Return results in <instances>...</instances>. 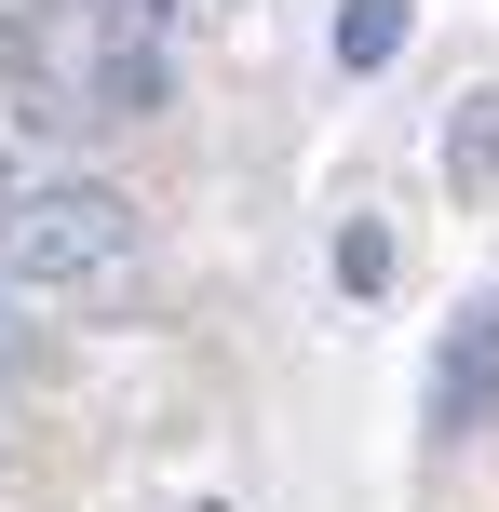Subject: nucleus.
<instances>
[{"instance_id": "2", "label": "nucleus", "mask_w": 499, "mask_h": 512, "mask_svg": "<svg viewBox=\"0 0 499 512\" xmlns=\"http://www.w3.org/2000/svg\"><path fill=\"white\" fill-rule=\"evenodd\" d=\"M486 418H499V297H473V310H459V324H446V351H432V432H486Z\"/></svg>"}, {"instance_id": "5", "label": "nucleus", "mask_w": 499, "mask_h": 512, "mask_svg": "<svg viewBox=\"0 0 499 512\" xmlns=\"http://www.w3.org/2000/svg\"><path fill=\"white\" fill-rule=\"evenodd\" d=\"M338 283H351V297H378V283H392V230H351V243H338Z\"/></svg>"}, {"instance_id": "3", "label": "nucleus", "mask_w": 499, "mask_h": 512, "mask_svg": "<svg viewBox=\"0 0 499 512\" xmlns=\"http://www.w3.org/2000/svg\"><path fill=\"white\" fill-rule=\"evenodd\" d=\"M405 54V0H338V68L365 81V68H392Z\"/></svg>"}, {"instance_id": "4", "label": "nucleus", "mask_w": 499, "mask_h": 512, "mask_svg": "<svg viewBox=\"0 0 499 512\" xmlns=\"http://www.w3.org/2000/svg\"><path fill=\"white\" fill-rule=\"evenodd\" d=\"M446 176H499V95H473V122H446Z\"/></svg>"}, {"instance_id": "1", "label": "nucleus", "mask_w": 499, "mask_h": 512, "mask_svg": "<svg viewBox=\"0 0 499 512\" xmlns=\"http://www.w3.org/2000/svg\"><path fill=\"white\" fill-rule=\"evenodd\" d=\"M135 256V203L108 176H14L0 189V270L14 283H95Z\"/></svg>"}]
</instances>
